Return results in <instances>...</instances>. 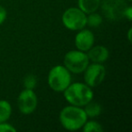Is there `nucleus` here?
<instances>
[{
	"label": "nucleus",
	"instance_id": "1",
	"mask_svg": "<svg viewBox=\"0 0 132 132\" xmlns=\"http://www.w3.org/2000/svg\"><path fill=\"white\" fill-rule=\"evenodd\" d=\"M61 125L70 131L79 130L87 121L88 117L81 107L69 105L61 110L59 115Z\"/></svg>",
	"mask_w": 132,
	"mask_h": 132
},
{
	"label": "nucleus",
	"instance_id": "2",
	"mask_svg": "<svg viewBox=\"0 0 132 132\" xmlns=\"http://www.w3.org/2000/svg\"><path fill=\"white\" fill-rule=\"evenodd\" d=\"M64 99L71 105L84 107L93 100V92L92 88L81 82H74L69 85L63 92Z\"/></svg>",
	"mask_w": 132,
	"mask_h": 132
},
{
	"label": "nucleus",
	"instance_id": "3",
	"mask_svg": "<svg viewBox=\"0 0 132 132\" xmlns=\"http://www.w3.org/2000/svg\"><path fill=\"white\" fill-rule=\"evenodd\" d=\"M47 81L53 92H63L72 82V76L64 65H55L50 70Z\"/></svg>",
	"mask_w": 132,
	"mask_h": 132
},
{
	"label": "nucleus",
	"instance_id": "4",
	"mask_svg": "<svg viewBox=\"0 0 132 132\" xmlns=\"http://www.w3.org/2000/svg\"><path fill=\"white\" fill-rule=\"evenodd\" d=\"M88 55L85 52L80 50H72L66 53L63 58V65L65 68L72 73L79 74L84 72L89 65Z\"/></svg>",
	"mask_w": 132,
	"mask_h": 132
},
{
	"label": "nucleus",
	"instance_id": "5",
	"mask_svg": "<svg viewBox=\"0 0 132 132\" xmlns=\"http://www.w3.org/2000/svg\"><path fill=\"white\" fill-rule=\"evenodd\" d=\"M86 18L87 15L79 7H70L62 14V22L67 29L71 31H79L87 26Z\"/></svg>",
	"mask_w": 132,
	"mask_h": 132
},
{
	"label": "nucleus",
	"instance_id": "6",
	"mask_svg": "<svg viewBox=\"0 0 132 132\" xmlns=\"http://www.w3.org/2000/svg\"><path fill=\"white\" fill-rule=\"evenodd\" d=\"M84 81L90 88L97 87L104 81L106 76V69L101 63L93 62L89 64L83 72Z\"/></svg>",
	"mask_w": 132,
	"mask_h": 132
},
{
	"label": "nucleus",
	"instance_id": "7",
	"mask_svg": "<svg viewBox=\"0 0 132 132\" xmlns=\"http://www.w3.org/2000/svg\"><path fill=\"white\" fill-rule=\"evenodd\" d=\"M38 99L34 90L24 89L20 92L17 98V106L19 111L24 115L32 114L37 108Z\"/></svg>",
	"mask_w": 132,
	"mask_h": 132
},
{
	"label": "nucleus",
	"instance_id": "8",
	"mask_svg": "<svg viewBox=\"0 0 132 132\" xmlns=\"http://www.w3.org/2000/svg\"><path fill=\"white\" fill-rule=\"evenodd\" d=\"M102 13L109 19L118 20L123 17L124 10L127 7L125 0H103L101 2Z\"/></svg>",
	"mask_w": 132,
	"mask_h": 132
},
{
	"label": "nucleus",
	"instance_id": "9",
	"mask_svg": "<svg viewBox=\"0 0 132 132\" xmlns=\"http://www.w3.org/2000/svg\"><path fill=\"white\" fill-rule=\"evenodd\" d=\"M95 36L92 31L88 29H81L74 38V44L78 50L82 52H88L94 45Z\"/></svg>",
	"mask_w": 132,
	"mask_h": 132
},
{
	"label": "nucleus",
	"instance_id": "10",
	"mask_svg": "<svg viewBox=\"0 0 132 132\" xmlns=\"http://www.w3.org/2000/svg\"><path fill=\"white\" fill-rule=\"evenodd\" d=\"M88 58L92 62L96 63H103L109 59L110 56V52L108 48L103 45H96L92 46L87 53Z\"/></svg>",
	"mask_w": 132,
	"mask_h": 132
},
{
	"label": "nucleus",
	"instance_id": "11",
	"mask_svg": "<svg viewBox=\"0 0 132 132\" xmlns=\"http://www.w3.org/2000/svg\"><path fill=\"white\" fill-rule=\"evenodd\" d=\"M101 0H78V7L86 15L96 12L101 6Z\"/></svg>",
	"mask_w": 132,
	"mask_h": 132
},
{
	"label": "nucleus",
	"instance_id": "12",
	"mask_svg": "<svg viewBox=\"0 0 132 132\" xmlns=\"http://www.w3.org/2000/svg\"><path fill=\"white\" fill-rule=\"evenodd\" d=\"M85 108L83 109L86 113L88 118H96L101 113L102 111V108H101V104L95 101H90L85 105Z\"/></svg>",
	"mask_w": 132,
	"mask_h": 132
},
{
	"label": "nucleus",
	"instance_id": "13",
	"mask_svg": "<svg viewBox=\"0 0 132 132\" xmlns=\"http://www.w3.org/2000/svg\"><path fill=\"white\" fill-rule=\"evenodd\" d=\"M12 114V106L6 100H0V123L6 122Z\"/></svg>",
	"mask_w": 132,
	"mask_h": 132
},
{
	"label": "nucleus",
	"instance_id": "14",
	"mask_svg": "<svg viewBox=\"0 0 132 132\" xmlns=\"http://www.w3.org/2000/svg\"><path fill=\"white\" fill-rule=\"evenodd\" d=\"M102 16L100 14L93 12V13L88 14L86 18V24L90 27H98L102 23Z\"/></svg>",
	"mask_w": 132,
	"mask_h": 132
},
{
	"label": "nucleus",
	"instance_id": "15",
	"mask_svg": "<svg viewBox=\"0 0 132 132\" xmlns=\"http://www.w3.org/2000/svg\"><path fill=\"white\" fill-rule=\"evenodd\" d=\"M82 130L84 132H101L103 130V128L98 121L95 120H89L84 123L82 126Z\"/></svg>",
	"mask_w": 132,
	"mask_h": 132
},
{
	"label": "nucleus",
	"instance_id": "16",
	"mask_svg": "<svg viewBox=\"0 0 132 132\" xmlns=\"http://www.w3.org/2000/svg\"><path fill=\"white\" fill-rule=\"evenodd\" d=\"M24 89H29V90H34L37 85V78L35 74H28L24 78L23 81Z\"/></svg>",
	"mask_w": 132,
	"mask_h": 132
},
{
	"label": "nucleus",
	"instance_id": "17",
	"mask_svg": "<svg viewBox=\"0 0 132 132\" xmlns=\"http://www.w3.org/2000/svg\"><path fill=\"white\" fill-rule=\"evenodd\" d=\"M16 128L13 127L11 124H8L6 122L0 123V132H15Z\"/></svg>",
	"mask_w": 132,
	"mask_h": 132
},
{
	"label": "nucleus",
	"instance_id": "18",
	"mask_svg": "<svg viewBox=\"0 0 132 132\" xmlns=\"http://www.w3.org/2000/svg\"><path fill=\"white\" fill-rule=\"evenodd\" d=\"M123 15L125 16V18H127L128 21L132 20V7L130 6H127V7L124 10V14Z\"/></svg>",
	"mask_w": 132,
	"mask_h": 132
},
{
	"label": "nucleus",
	"instance_id": "19",
	"mask_svg": "<svg viewBox=\"0 0 132 132\" xmlns=\"http://www.w3.org/2000/svg\"><path fill=\"white\" fill-rule=\"evenodd\" d=\"M6 15H7V13H6V8L0 6V26L6 21Z\"/></svg>",
	"mask_w": 132,
	"mask_h": 132
},
{
	"label": "nucleus",
	"instance_id": "20",
	"mask_svg": "<svg viewBox=\"0 0 132 132\" xmlns=\"http://www.w3.org/2000/svg\"><path fill=\"white\" fill-rule=\"evenodd\" d=\"M130 34H131V28H129L128 29V41H131V36H130Z\"/></svg>",
	"mask_w": 132,
	"mask_h": 132
},
{
	"label": "nucleus",
	"instance_id": "21",
	"mask_svg": "<svg viewBox=\"0 0 132 132\" xmlns=\"http://www.w3.org/2000/svg\"><path fill=\"white\" fill-rule=\"evenodd\" d=\"M125 1H128V2H131L132 0H125Z\"/></svg>",
	"mask_w": 132,
	"mask_h": 132
}]
</instances>
